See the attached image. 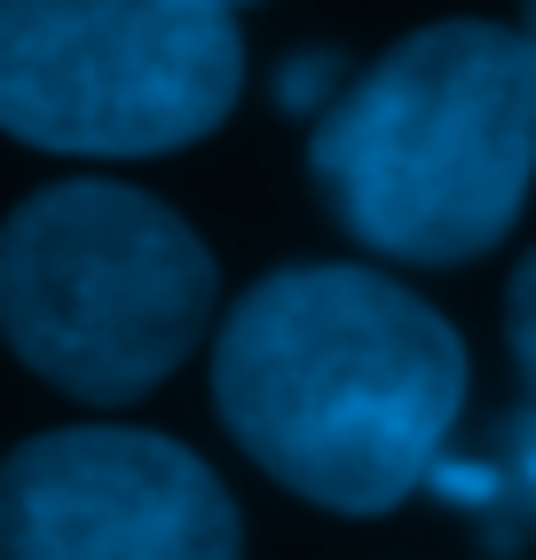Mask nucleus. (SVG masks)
Returning a JSON list of instances; mask_svg holds the SVG:
<instances>
[{"instance_id": "4", "label": "nucleus", "mask_w": 536, "mask_h": 560, "mask_svg": "<svg viewBox=\"0 0 536 560\" xmlns=\"http://www.w3.org/2000/svg\"><path fill=\"white\" fill-rule=\"evenodd\" d=\"M245 88L221 0H0V135L63 159L206 142Z\"/></svg>"}, {"instance_id": "7", "label": "nucleus", "mask_w": 536, "mask_h": 560, "mask_svg": "<svg viewBox=\"0 0 536 560\" xmlns=\"http://www.w3.org/2000/svg\"><path fill=\"white\" fill-rule=\"evenodd\" d=\"M505 340H513L521 387H528V419H536V253L513 269V292H505Z\"/></svg>"}, {"instance_id": "6", "label": "nucleus", "mask_w": 536, "mask_h": 560, "mask_svg": "<svg viewBox=\"0 0 536 560\" xmlns=\"http://www.w3.org/2000/svg\"><path fill=\"white\" fill-rule=\"evenodd\" d=\"M348 56H331V48H308V56H292L284 71H277V103L284 110H308V119H324V110L348 95Z\"/></svg>"}, {"instance_id": "1", "label": "nucleus", "mask_w": 536, "mask_h": 560, "mask_svg": "<svg viewBox=\"0 0 536 560\" xmlns=\"http://www.w3.org/2000/svg\"><path fill=\"white\" fill-rule=\"evenodd\" d=\"M466 402V340L356 260L260 277L213 340V410L237 451L331 513H395Z\"/></svg>"}, {"instance_id": "2", "label": "nucleus", "mask_w": 536, "mask_h": 560, "mask_svg": "<svg viewBox=\"0 0 536 560\" xmlns=\"http://www.w3.org/2000/svg\"><path fill=\"white\" fill-rule=\"evenodd\" d=\"M308 174L339 230L387 260L450 269L489 253L536 182L528 40L481 16L395 40L316 119Z\"/></svg>"}, {"instance_id": "8", "label": "nucleus", "mask_w": 536, "mask_h": 560, "mask_svg": "<svg viewBox=\"0 0 536 560\" xmlns=\"http://www.w3.org/2000/svg\"><path fill=\"white\" fill-rule=\"evenodd\" d=\"M521 40H528V56H536V0H521Z\"/></svg>"}, {"instance_id": "5", "label": "nucleus", "mask_w": 536, "mask_h": 560, "mask_svg": "<svg viewBox=\"0 0 536 560\" xmlns=\"http://www.w3.org/2000/svg\"><path fill=\"white\" fill-rule=\"evenodd\" d=\"M0 560H245V529L198 451L56 427L0 458Z\"/></svg>"}, {"instance_id": "3", "label": "nucleus", "mask_w": 536, "mask_h": 560, "mask_svg": "<svg viewBox=\"0 0 536 560\" xmlns=\"http://www.w3.org/2000/svg\"><path fill=\"white\" fill-rule=\"evenodd\" d=\"M213 253L135 182H48L0 221V340L80 402H135L206 340Z\"/></svg>"}, {"instance_id": "9", "label": "nucleus", "mask_w": 536, "mask_h": 560, "mask_svg": "<svg viewBox=\"0 0 536 560\" xmlns=\"http://www.w3.org/2000/svg\"><path fill=\"white\" fill-rule=\"evenodd\" d=\"M221 9H237V0H221Z\"/></svg>"}]
</instances>
